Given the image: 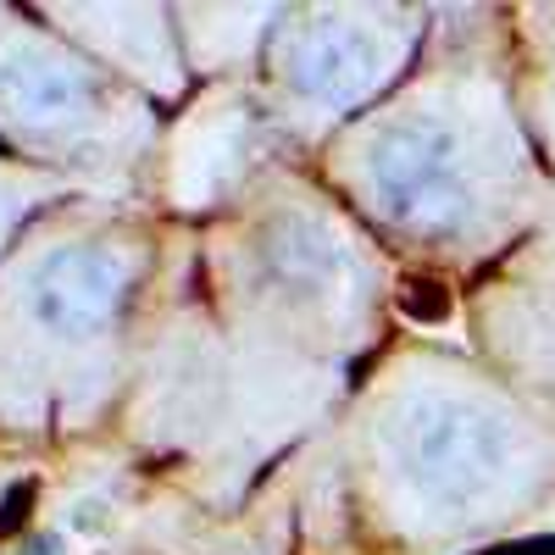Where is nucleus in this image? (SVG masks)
Wrapping results in <instances>:
<instances>
[{"mask_svg": "<svg viewBox=\"0 0 555 555\" xmlns=\"http://www.w3.org/2000/svg\"><path fill=\"white\" fill-rule=\"evenodd\" d=\"M151 250L128 222L73 211L0 267V423L89 428L122 389V339Z\"/></svg>", "mask_w": 555, "mask_h": 555, "instance_id": "obj_1", "label": "nucleus"}, {"mask_svg": "<svg viewBox=\"0 0 555 555\" xmlns=\"http://www.w3.org/2000/svg\"><path fill=\"white\" fill-rule=\"evenodd\" d=\"M222 334H250L256 361L284 373L328 366L356 350L384 306V256L350 217L300 183H278L217 245Z\"/></svg>", "mask_w": 555, "mask_h": 555, "instance_id": "obj_2", "label": "nucleus"}, {"mask_svg": "<svg viewBox=\"0 0 555 555\" xmlns=\"http://www.w3.org/2000/svg\"><path fill=\"white\" fill-rule=\"evenodd\" d=\"M328 178L373 234L423 256H461L489 217V122L455 78H411L395 101L328 139Z\"/></svg>", "mask_w": 555, "mask_h": 555, "instance_id": "obj_3", "label": "nucleus"}, {"mask_svg": "<svg viewBox=\"0 0 555 555\" xmlns=\"http://www.w3.org/2000/svg\"><path fill=\"white\" fill-rule=\"evenodd\" d=\"M373 505L405 533L461 528L483 512L517 455V428L473 384H450L434 361H411L366 395Z\"/></svg>", "mask_w": 555, "mask_h": 555, "instance_id": "obj_4", "label": "nucleus"}, {"mask_svg": "<svg viewBox=\"0 0 555 555\" xmlns=\"http://www.w3.org/2000/svg\"><path fill=\"white\" fill-rule=\"evenodd\" d=\"M0 139L44 172L122 178L156 151V112L73 39L0 12Z\"/></svg>", "mask_w": 555, "mask_h": 555, "instance_id": "obj_5", "label": "nucleus"}, {"mask_svg": "<svg viewBox=\"0 0 555 555\" xmlns=\"http://www.w3.org/2000/svg\"><path fill=\"white\" fill-rule=\"evenodd\" d=\"M423 12L400 7H300L278 12L267 39V112L284 133L334 139L373 112L423 51Z\"/></svg>", "mask_w": 555, "mask_h": 555, "instance_id": "obj_6", "label": "nucleus"}, {"mask_svg": "<svg viewBox=\"0 0 555 555\" xmlns=\"http://www.w3.org/2000/svg\"><path fill=\"white\" fill-rule=\"evenodd\" d=\"M272 128L278 122H272L267 101H256L250 89H217L167 139V156H162L167 206H178V211L228 206L240 183H250V172L261 167Z\"/></svg>", "mask_w": 555, "mask_h": 555, "instance_id": "obj_7", "label": "nucleus"}, {"mask_svg": "<svg viewBox=\"0 0 555 555\" xmlns=\"http://www.w3.org/2000/svg\"><path fill=\"white\" fill-rule=\"evenodd\" d=\"M44 17H56L62 39H73L83 56H95L112 67L122 83H139L145 95H183V67L190 56L172 39V12L162 7H44Z\"/></svg>", "mask_w": 555, "mask_h": 555, "instance_id": "obj_8", "label": "nucleus"}, {"mask_svg": "<svg viewBox=\"0 0 555 555\" xmlns=\"http://www.w3.org/2000/svg\"><path fill=\"white\" fill-rule=\"evenodd\" d=\"M183 17L201 23V28H183L195 73H240L256 44L272 39L278 23V12H183Z\"/></svg>", "mask_w": 555, "mask_h": 555, "instance_id": "obj_9", "label": "nucleus"}, {"mask_svg": "<svg viewBox=\"0 0 555 555\" xmlns=\"http://www.w3.org/2000/svg\"><path fill=\"white\" fill-rule=\"evenodd\" d=\"M73 190H78V178H67V172H44V167H28V162H0V256H7V240L39 206H51Z\"/></svg>", "mask_w": 555, "mask_h": 555, "instance_id": "obj_10", "label": "nucleus"}]
</instances>
